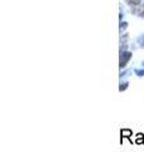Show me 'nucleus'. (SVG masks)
Returning <instances> with one entry per match:
<instances>
[{"label":"nucleus","mask_w":144,"mask_h":152,"mask_svg":"<svg viewBox=\"0 0 144 152\" xmlns=\"http://www.w3.org/2000/svg\"><path fill=\"white\" fill-rule=\"evenodd\" d=\"M135 143L137 145H143L144 143V134H143V133H138V134H137Z\"/></svg>","instance_id":"3"},{"label":"nucleus","mask_w":144,"mask_h":152,"mask_svg":"<svg viewBox=\"0 0 144 152\" xmlns=\"http://www.w3.org/2000/svg\"><path fill=\"white\" fill-rule=\"evenodd\" d=\"M130 53H125V55H124L123 56V58H121V57H120V69H121V67H124V66H125V64H127V61L129 60V58H130Z\"/></svg>","instance_id":"2"},{"label":"nucleus","mask_w":144,"mask_h":152,"mask_svg":"<svg viewBox=\"0 0 144 152\" xmlns=\"http://www.w3.org/2000/svg\"><path fill=\"white\" fill-rule=\"evenodd\" d=\"M127 88H128V83H120V86H119V90L120 91H124V90H127Z\"/></svg>","instance_id":"4"},{"label":"nucleus","mask_w":144,"mask_h":152,"mask_svg":"<svg viewBox=\"0 0 144 152\" xmlns=\"http://www.w3.org/2000/svg\"><path fill=\"white\" fill-rule=\"evenodd\" d=\"M135 74L138 76H144V70H135Z\"/></svg>","instance_id":"5"},{"label":"nucleus","mask_w":144,"mask_h":152,"mask_svg":"<svg viewBox=\"0 0 144 152\" xmlns=\"http://www.w3.org/2000/svg\"><path fill=\"white\" fill-rule=\"evenodd\" d=\"M132 134L133 132L130 129H128V128H124V129L120 131V136H121V142H123V138H128L129 141L132 142Z\"/></svg>","instance_id":"1"}]
</instances>
